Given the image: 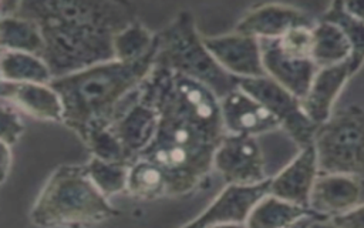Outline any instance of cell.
<instances>
[{
    "label": "cell",
    "mask_w": 364,
    "mask_h": 228,
    "mask_svg": "<svg viewBox=\"0 0 364 228\" xmlns=\"http://www.w3.org/2000/svg\"><path fill=\"white\" fill-rule=\"evenodd\" d=\"M141 97L159 115L152 142L138 158L165 174L168 195H188L213 170L215 152L226 135L220 100L203 84L154 64Z\"/></svg>",
    "instance_id": "1"
},
{
    "label": "cell",
    "mask_w": 364,
    "mask_h": 228,
    "mask_svg": "<svg viewBox=\"0 0 364 228\" xmlns=\"http://www.w3.org/2000/svg\"><path fill=\"white\" fill-rule=\"evenodd\" d=\"M16 16L38 24L54 78L114 60L115 36L138 19L118 0H20Z\"/></svg>",
    "instance_id": "2"
},
{
    "label": "cell",
    "mask_w": 364,
    "mask_h": 228,
    "mask_svg": "<svg viewBox=\"0 0 364 228\" xmlns=\"http://www.w3.org/2000/svg\"><path fill=\"white\" fill-rule=\"evenodd\" d=\"M155 54L135 63L111 60L54 78L51 86L64 107L63 124L82 142L92 130L112 125L139 98Z\"/></svg>",
    "instance_id": "3"
},
{
    "label": "cell",
    "mask_w": 364,
    "mask_h": 228,
    "mask_svg": "<svg viewBox=\"0 0 364 228\" xmlns=\"http://www.w3.org/2000/svg\"><path fill=\"white\" fill-rule=\"evenodd\" d=\"M119 211L98 191L84 165L57 167L30 209L38 228H90L112 219Z\"/></svg>",
    "instance_id": "4"
},
{
    "label": "cell",
    "mask_w": 364,
    "mask_h": 228,
    "mask_svg": "<svg viewBox=\"0 0 364 228\" xmlns=\"http://www.w3.org/2000/svg\"><path fill=\"white\" fill-rule=\"evenodd\" d=\"M155 64L199 81L219 100L239 87V78L225 71L206 48L189 10H181L156 33Z\"/></svg>",
    "instance_id": "5"
},
{
    "label": "cell",
    "mask_w": 364,
    "mask_h": 228,
    "mask_svg": "<svg viewBox=\"0 0 364 228\" xmlns=\"http://www.w3.org/2000/svg\"><path fill=\"white\" fill-rule=\"evenodd\" d=\"M313 145L320 174H350L364 178V108L336 110L317 127Z\"/></svg>",
    "instance_id": "6"
},
{
    "label": "cell",
    "mask_w": 364,
    "mask_h": 228,
    "mask_svg": "<svg viewBox=\"0 0 364 228\" xmlns=\"http://www.w3.org/2000/svg\"><path fill=\"white\" fill-rule=\"evenodd\" d=\"M239 87L255 97L276 118L299 148L313 144L316 125L304 113L301 100L267 76L239 80Z\"/></svg>",
    "instance_id": "7"
},
{
    "label": "cell",
    "mask_w": 364,
    "mask_h": 228,
    "mask_svg": "<svg viewBox=\"0 0 364 228\" xmlns=\"http://www.w3.org/2000/svg\"><path fill=\"white\" fill-rule=\"evenodd\" d=\"M213 170L226 185H256L270 178L256 137L226 134L215 152Z\"/></svg>",
    "instance_id": "8"
},
{
    "label": "cell",
    "mask_w": 364,
    "mask_h": 228,
    "mask_svg": "<svg viewBox=\"0 0 364 228\" xmlns=\"http://www.w3.org/2000/svg\"><path fill=\"white\" fill-rule=\"evenodd\" d=\"M364 204V178L350 174H318L309 211L317 221H330Z\"/></svg>",
    "instance_id": "9"
},
{
    "label": "cell",
    "mask_w": 364,
    "mask_h": 228,
    "mask_svg": "<svg viewBox=\"0 0 364 228\" xmlns=\"http://www.w3.org/2000/svg\"><path fill=\"white\" fill-rule=\"evenodd\" d=\"M269 190L270 178L256 185H226L205 211L181 228L245 224L253 207L269 194Z\"/></svg>",
    "instance_id": "10"
},
{
    "label": "cell",
    "mask_w": 364,
    "mask_h": 228,
    "mask_svg": "<svg viewBox=\"0 0 364 228\" xmlns=\"http://www.w3.org/2000/svg\"><path fill=\"white\" fill-rule=\"evenodd\" d=\"M203 43L218 64L233 77L242 80L266 76L260 40L232 31L203 37Z\"/></svg>",
    "instance_id": "11"
},
{
    "label": "cell",
    "mask_w": 364,
    "mask_h": 228,
    "mask_svg": "<svg viewBox=\"0 0 364 228\" xmlns=\"http://www.w3.org/2000/svg\"><path fill=\"white\" fill-rule=\"evenodd\" d=\"M314 24L301 9L282 3H264L249 9L237 20L233 31L257 40H277L293 27H314Z\"/></svg>",
    "instance_id": "12"
},
{
    "label": "cell",
    "mask_w": 364,
    "mask_h": 228,
    "mask_svg": "<svg viewBox=\"0 0 364 228\" xmlns=\"http://www.w3.org/2000/svg\"><path fill=\"white\" fill-rule=\"evenodd\" d=\"M220 113L225 131L230 135L257 138L280 128L269 110L240 87L220 98Z\"/></svg>",
    "instance_id": "13"
},
{
    "label": "cell",
    "mask_w": 364,
    "mask_h": 228,
    "mask_svg": "<svg viewBox=\"0 0 364 228\" xmlns=\"http://www.w3.org/2000/svg\"><path fill=\"white\" fill-rule=\"evenodd\" d=\"M318 174L316 148L310 144L300 148L276 175L270 177L269 194L309 209L311 190Z\"/></svg>",
    "instance_id": "14"
},
{
    "label": "cell",
    "mask_w": 364,
    "mask_h": 228,
    "mask_svg": "<svg viewBox=\"0 0 364 228\" xmlns=\"http://www.w3.org/2000/svg\"><path fill=\"white\" fill-rule=\"evenodd\" d=\"M1 101L17 111L41 121L63 123L64 107L60 94L50 84L1 81Z\"/></svg>",
    "instance_id": "15"
},
{
    "label": "cell",
    "mask_w": 364,
    "mask_h": 228,
    "mask_svg": "<svg viewBox=\"0 0 364 228\" xmlns=\"http://www.w3.org/2000/svg\"><path fill=\"white\" fill-rule=\"evenodd\" d=\"M260 46L266 76L301 100L318 71L314 61L286 56L280 50L277 40H260Z\"/></svg>",
    "instance_id": "16"
},
{
    "label": "cell",
    "mask_w": 364,
    "mask_h": 228,
    "mask_svg": "<svg viewBox=\"0 0 364 228\" xmlns=\"http://www.w3.org/2000/svg\"><path fill=\"white\" fill-rule=\"evenodd\" d=\"M351 76L348 61L318 68L307 94L301 98L304 113L316 125L324 124L331 117L334 113V103Z\"/></svg>",
    "instance_id": "17"
},
{
    "label": "cell",
    "mask_w": 364,
    "mask_h": 228,
    "mask_svg": "<svg viewBox=\"0 0 364 228\" xmlns=\"http://www.w3.org/2000/svg\"><path fill=\"white\" fill-rule=\"evenodd\" d=\"M158 123L159 115L156 110L139 95V98L111 125L124 145L131 164L152 142Z\"/></svg>",
    "instance_id": "18"
},
{
    "label": "cell",
    "mask_w": 364,
    "mask_h": 228,
    "mask_svg": "<svg viewBox=\"0 0 364 228\" xmlns=\"http://www.w3.org/2000/svg\"><path fill=\"white\" fill-rule=\"evenodd\" d=\"M351 46L344 31L334 23L320 20L313 27L311 60L318 68H326L348 61Z\"/></svg>",
    "instance_id": "19"
},
{
    "label": "cell",
    "mask_w": 364,
    "mask_h": 228,
    "mask_svg": "<svg viewBox=\"0 0 364 228\" xmlns=\"http://www.w3.org/2000/svg\"><path fill=\"white\" fill-rule=\"evenodd\" d=\"M1 51L30 53L44 56L46 43L37 23L21 16L0 19Z\"/></svg>",
    "instance_id": "20"
},
{
    "label": "cell",
    "mask_w": 364,
    "mask_h": 228,
    "mask_svg": "<svg viewBox=\"0 0 364 228\" xmlns=\"http://www.w3.org/2000/svg\"><path fill=\"white\" fill-rule=\"evenodd\" d=\"M307 215H313L307 208L267 194L253 207L245 225L246 228H289Z\"/></svg>",
    "instance_id": "21"
},
{
    "label": "cell",
    "mask_w": 364,
    "mask_h": 228,
    "mask_svg": "<svg viewBox=\"0 0 364 228\" xmlns=\"http://www.w3.org/2000/svg\"><path fill=\"white\" fill-rule=\"evenodd\" d=\"M1 81L9 83H43L50 84L54 77L41 56L17 51H1Z\"/></svg>",
    "instance_id": "22"
},
{
    "label": "cell",
    "mask_w": 364,
    "mask_h": 228,
    "mask_svg": "<svg viewBox=\"0 0 364 228\" xmlns=\"http://www.w3.org/2000/svg\"><path fill=\"white\" fill-rule=\"evenodd\" d=\"M156 50V33L138 19L121 30L114 38V60L122 63L139 61Z\"/></svg>",
    "instance_id": "23"
},
{
    "label": "cell",
    "mask_w": 364,
    "mask_h": 228,
    "mask_svg": "<svg viewBox=\"0 0 364 228\" xmlns=\"http://www.w3.org/2000/svg\"><path fill=\"white\" fill-rule=\"evenodd\" d=\"M125 194L135 200H155L168 195L166 177L155 162L136 158L129 167Z\"/></svg>",
    "instance_id": "24"
},
{
    "label": "cell",
    "mask_w": 364,
    "mask_h": 228,
    "mask_svg": "<svg viewBox=\"0 0 364 228\" xmlns=\"http://www.w3.org/2000/svg\"><path fill=\"white\" fill-rule=\"evenodd\" d=\"M321 20L331 21L344 31L351 46V57L348 60L351 74L357 73L364 64V23L353 17L344 9V1L331 3L324 11Z\"/></svg>",
    "instance_id": "25"
},
{
    "label": "cell",
    "mask_w": 364,
    "mask_h": 228,
    "mask_svg": "<svg viewBox=\"0 0 364 228\" xmlns=\"http://www.w3.org/2000/svg\"><path fill=\"white\" fill-rule=\"evenodd\" d=\"M84 167L92 184L107 198L127 192L131 164L104 161L97 157H91Z\"/></svg>",
    "instance_id": "26"
},
{
    "label": "cell",
    "mask_w": 364,
    "mask_h": 228,
    "mask_svg": "<svg viewBox=\"0 0 364 228\" xmlns=\"http://www.w3.org/2000/svg\"><path fill=\"white\" fill-rule=\"evenodd\" d=\"M84 145L91 152V157H97L104 161L131 164L124 145L115 135L111 125L92 130L84 140Z\"/></svg>",
    "instance_id": "27"
},
{
    "label": "cell",
    "mask_w": 364,
    "mask_h": 228,
    "mask_svg": "<svg viewBox=\"0 0 364 228\" xmlns=\"http://www.w3.org/2000/svg\"><path fill=\"white\" fill-rule=\"evenodd\" d=\"M280 50L293 58L311 60L313 53V27L299 26L290 28L280 38H277Z\"/></svg>",
    "instance_id": "28"
},
{
    "label": "cell",
    "mask_w": 364,
    "mask_h": 228,
    "mask_svg": "<svg viewBox=\"0 0 364 228\" xmlns=\"http://www.w3.org/2000/svg\"><path fill=\"white\" fill-rule=\"evenodd\" d=\"M24 133V123L17 111L10 104L1 101V131L0 142L13 147Z\"/></svg>",
    "instance_id": "29"
},
{
    "label": "cell",
    "mask_w": 364,
    "mask_h": 228,
    "mask_svg": "<svg viewBox=\"0 0 364 228\" xmlns=\"http://www.w3.org/2000/svg\"><path fill=\"white\" fill-rule=\"evenodd\" d=\"M328 222L333 228H364V204L331 218Z\"/></svg>",
    "instance_id": "30"
},
{
    "label": "cell",
    "mask_w": 364,
    "mask_h": 228,
    "mask_svg": "<svg viewBox=\"0 0 364 228\" xmlns=\"http://www.w3.org/2000/svg\"><path fill=\"white\" fill-rule=\"evenodd\" d=\"M0 160H1V184H4L11 171L13 152H11V147L3 142H0Z\"/></svg>",
    "instance_id": "31"
},
{
    "label": "cell",
    "mask_w": 364,
    "mask_h": 228,
    "mask_svg": "<svg viewBox=\"0 0 364 228\" xmlns=\"http://www.w3.org/2000/svg\"><path fill=\"white\" fill-rule=\"evenodd\" d=\"M344 9L353 17L364 23V1H344Z\"/></svg>",
    "instance_id": "32"
},
{
    "label": "cell",
    "mask_w": 364,
    "mask_h": 228,
    "mask_svg": "<svg viewBox=\"0 0 364 228\" xmlns=\"http://www.w3.org/2000/svg\"><path fill=\"white\" fill-rule=\"evenodd\" d=\"M317 221V218L316 217H313V215H307V217H304V218H301V219H299L296 224H293L291 227H289V228H311L313 227V224Z\"/></svg>",
    "instance_id": "33"
},
{
    "label": "cell",
    "mask_w": 364,
    "mask_h": 228,
    "mask_svg": "<svg viewBox=\"0 0 364 228\" xmlns=\"http://www.w3.org/2000/svg\"><path fill=\"white\" fill-rule=\"evenodd\" d=\"M208 228H246L245 224H225V225H213Z\"/></svg>",
    "instance_id": "34"
},
{
    "label": "cell",
    "mask_w": 364,
    "mask_h": 228,
    "mask_svg": "<svg viewBox=\"0 0 364 228\" xmlns=\"http://www.w3.org/2000/svg\"><path fill=\"white\" fill-rule=\"evenodd\" d=\"M311 228H333L328 221H316Z\"/></svg>",
    "instance_id": "35"
}]
</instances>
